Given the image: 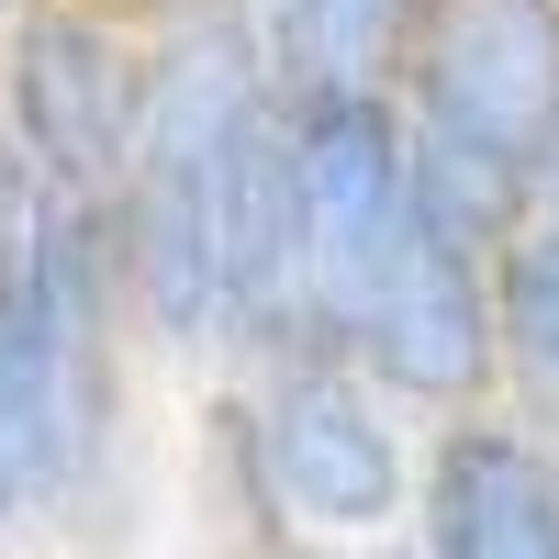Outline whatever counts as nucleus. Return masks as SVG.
Masks as SVG:
<instances>
[{
	"label": "nucleus",
	"instance_id": "obj_1",
	"mask_svg": "<svg viewBox=\"0 0 559 559\" xmlns=\"http://www.w3.org/2000/svg\"><path fill=\"white\" fill-rule=\"evenodd\" d=\"M213 448H224V492L247 515V559L280 548H381L414 515V426L403 403L369 381L347 347L292 336L247 358L213 392Z\"/></svg>",
	"mask_w": 559,
	"mask_h": 559
},
{
	"label": "nucleus",
	"instance_id": "obj_2",
	"mask_svg": "<svg viewBox=\"0 0 559 559\" xmlns=\"http://www.w3.org/2000/svg\"><path fill=\"white\" fill-rule=\"evenodd\" d=\"M392 102L414 123L426 202L492 258L559 134V0H403Z\"/></svg>",
	"mask_w": 559,
	"mask_h": 559
},
{
	"label": "nucleus",
	"instance_id": "obj_3",
	"mask_svg": "<svg viewBox=\"0 0 559 559\" xmlns=\"http://www.w3.org/2000/svg\"><path fill=\"white\" fill-rule=\"evenodd\" d=\"M146 123V23L123 0H23L0 34V146L34 202L112 213Z\"/></svg>",
	"mask_w": 559,
	"mask_h": 559
},
{
	"label": "nucleus",
	"instance_id": "obj_4",
	"mask_svg": "<svg viewBox=\"0 0 559 559\" xmlns=\"http://www.w3.org/2000/svg\"><path fill=\"white\" fill-rule=\"evenodd\" d=\"M280 146H292V247H302V336L336 347L392 258L414 213V123L392 90H313L280 102Z\"/></svg>",
	"mask_w": 559,
	"mask_h": 559
},
{
	"label": "nucleus",
	"instance_id": "obj_5",
	"mask_svg": "<svg viewBox=\"0 0 559 559\" xmlns=\"http://www.w3.org/2000/svg\"><path fill=\"white\" fill-rule=\"evenodd\" d=\"M336 347L403 414H471V403H492V369H503V347H492V258L426 202V179H414V213H403L392 258L369 269V292H358Z\"/></svg>",
	"mask_w": 559,
	"mask_h": 559
},
{
	"label": "nucleus",
	"instance_id": "obj_6",
	"mask_svg": "<svg viewBox=\"0 0 559 559\" xmlns=\"http://www.w3.org/2000/svg\"><path fill=\"white\" fill-rule=\"evenodd\" d=\"M403 537L414 559H559V437H537L515 403L437 414Z\"/></svg>",
	"mask_w": 559,
	"mask_h": 559
},
{
	"label": "nucleus",
	"instance_id": "obj_7",
	"mask_svg": "<svg viewBox=\"0 0 559 559\" xmlns=\"http://www.w3.org/2000/svg\"><path fill=\"white\" fill-rule=\"evenodd\" d=\"M247 45H258L280 102H313V90H392L403 0H247Z\"/></svg>",
	"mask_w": 559,
	"mask_h": 559
},
{
	"label": "nucleus",
	"instance_id": "obj_8",
	"mask_svg": "<svg viewBox=\"0 0 559 559\" xmlns=\"http://www.w3.org/2000/svg\"><path fill=\"white\" fill-rule=\"evenodd\" d=\"M492 403H515L537 437H559V224L515 213V236L492 247Z\"/></svg>",
	"mask_w": 559,
	"mask_h": 559
},
{
	"label": "nucleus",
	"instance_id": "obj_9",
	"mask_svg": "<svg viewBox=\"0 0 559 559\" xmlns=\"http://www.w3.org/2000/svg\"><path fill=\"white\" fill-rule=\"evenodd\" d=\"M23 537H45V459H34V392H23L12 324H0V559Z\"/></svg>",
	"mask_w": 559,
	"mask_h": 559
},
{
	"label": "nucleus",
	"instance_id": "obj_10",
	"mask_svg": "<svg viewBox=\"0 0 559 559\" xmlns=\"http://www.w3.org/2000/svg\"><path fill=\"white\" fill-rule=\"evenodd\" d=\"M12 236H23V179H12V146H0V269H12Z\"/></svg>",
	"mask_w": 559,
	"mask_h": 559
},
{
	"label": "nucleus",
	"instance_id": "obj_11",
	"mask_svg": "<svg viewBox=\"0 0 559 559\" xmlns=\"http://www.w3.org/2000/svg\"><path fill=\"white\" fill-rule=\"evenodd\" d=\"M280 559H381V548H280Z\"/></svg>",
	"mask_w": 559,
	"mask_h": 559
},
{
	"label": "nucleus",
	"instance_id": "obj_12",
	"mask_svg": "<svg viewBox=\"0 0 559 559\" xmlns=\"http://www.w3.org/2000/svg\"><path fill=\"white\" fill-rule=\"evenodd\" d=\"M123 12H134V23H146V12H168V0H123Z\"/></svg>",
	"mask_w": 559,
	"mask_h": 559
},
{
	"label": "nucleus",
	"instance_id": "obj_13",
	"mask_svg": "<svg viewBox=\"0 0 559 559\" xmlns=\"http://www.w3.org/2000/svg\"><path fill=\"white\" fill-rule=\"evenodd\" d=\"M12 23H23V0H0V34H12Z\"/></svg>",
	"mask_w": 559,
	"mask_h": 559
}]
</instances>
